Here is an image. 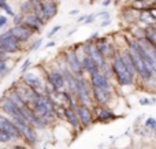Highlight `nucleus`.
Here are the masks:
<instances>
[{"instance_id":"nucleus-1","label":"nucleus","mask_w":156,"mask_h":149,"mask_svg":"<svg viewBox=\"0 0 156 149\" xmlns=\"http://www.w3.org/2000/svg\"><path fill=\"white\" fill-rule=\"evenodd\" d=\"M111 66H112V71H114V79H115L116 85L119 88H125V86H134L137 78L132 75V74L127 71V68L125 67L123 62L121 59V55L119 51L115 56L111 60Z\"/></svg>"},{"instance_id":"nucleus-2","label":"nucleus","mask_w":156,"mask_h":149,"mask_svg":"<svg viewBox=\"0 0 156 149\" xmlns=\"http://www.w3.org/2000/svg\"><path fill=\"white\" fill-rule=\"evenodd\" d=\"M78 104H82L86 107H93L94 101H93V96H92V85L89 82L88 77H80L77 78V84H76V92H74Z\"/></svg>"},{"instance_id":"nucleus-3","label":"nucleus","mask_w":156,"mask_h":149,"mask_svg":"<svg viewBox=\"0 0 156 149\" xmlns=\"http://www.w3.org/2000/svg\"><path fill=\"white\" fill-rule=\"evenodd\" d=\"M44 71H45V68H44ZM18 79H21L23 84H26L27 86L32 88L38 96L45 95V89H44L45 77H44V74L40 75V74L34 73V71H32V70H27V71H25V73H22Z\"/></svg>"},{"instance_id":"nucleus-4","label":"nucleus","mask_w":156,"mask_h":149,"mask_svg":"<svg viewBox=\"0 0 156 149\" xmlns=\"http://www.w3.org/2000/svg\"><path fill=\"white\" fill-rule=\"evenodd\" d=\"M60 54H62V56H63V59H65L66 64H67L69 70H70L77 78H80V77H85V73H83V70H82L80 57H78L77 52L74 51L71 47L63 49Z\"/></svg>"},{"instance_id":"nucleus-5","label":"nucleus","mask_w":156,"mask_h":149,"mask_svg":"<svg viewBox=\"0 0 156 149\" xmlns=\"http://www.w3.org/2000/svg\"><path fill=\"white\" fill-rule=\"evenodd\" d=\"M94 44L97 45V48L101 52V55L105 57V60H112V57L115 56L119 51L116 44L114 43V41H111L110 38H108V36H103V37L99 36V38L94 41Z\"/></svg>"},{"instance_id":"nucleus-6","label":"nucleus","mask_w":156,"mask_h":149,"mask_svg":"<svg viewBox=\"0 0 156 149\" xmlns=\"http://www.w3.org/2000/svg\"><path fill=\"white\" fill-rule=\"evenodd\" d=\"M92 111H93V115H94V122H99V123H110V122H112V120H116L118 118H121L108 106L94 104V106L92 107Z\"/></svg>"},{"instance_id":"nucleus-7","label":"nucleus","mask_w":156,"mask_h":149,"mask_svg":"<svg viewBox=\"0 0 156 149\" xmlns=\"http://www.w3.org/2000/svg\"><path fill=\"white\" fill-rule=\"evenodd\" d=\"M18 126L19 131L22 136V141L29 147H36L38 142V130H36L32 125H29L27 122H22V123H15Z\"/></svg>"},{"instance_id":"nucleus-8","label":"nucleus","mask_w":156,"mask_h":149,"mask_svg":"<svg viewBox=\"0 0 156 149\" xmlns=\"http://www.w3.org/2000/svg\"><path fill=\"white\" fill-rule=\"evenodd\" d=\"M21 51H23V44L19 43L12 34L0 40V52H3V54L14 55L19 54Z\"/></svg>"},{"instance_id":"nucleus-9","label":"nucleus","mask_w":156,"mask_h":149,"mask_svg":"<svg viewBox=\"0 0 156 149\" xmlns=\"http://www.w3.org/2000/svg\"><path fill=\"white\" fill-rule=\"evenodd\" d=\"M44 77L56 88V90H66V81L63 74L58 70L55 66H51V67L45 68L44 71Z\"/></svg>"},{"instance_id":"nucleus-10","label":"nucleus","mask_w":156,"mask_h":149,"mask_svg":"<svg viewBox=\"0 0 156 149\" xmlns=\"http://www.w3.org/2000/svg\"><path fill=\"white\" fill-rule=\"evenodd\" d=\"M74 109H76V112H77V116H78V119H80L81 127L82 129L90 127L94 123V115H93V111H92L90 107L82 106V104H77V106L74 107Z\"/></svg>"},{"instance_id":"nucleus-11","label":"nucleus","mask_w":156,"mask_h":149,"mask_svg":"<svg viewBox=\"0 0 156 149\" xmlns=\"http://www.w3.org/2000/svg\"><path fill=\"white\" fill-rule=\"evenodd\" d=\"M0 130H4L5 133L10 134L12 141H22L21 131H19L18 126L15 125V122H12L10 118L5 116L2 112H0Z\"/></svg>"},{"instance_id":"nucleus-12","label":"nucleus","mask_w":156,"mask_h":149,"mask_svg":"<svg viewBox=\"0 0 156 149\" xmlns=\"http://www.w3.org/2000/svg\"><path fill=\"white\" fill-rule=\"evenodd\" d=\"M10 32H11V34H12L19 43L23 44V45L29 43V41L33 38V36H34V33H33L25 23L16 25V26H11Z\"/></svg>"},{"instance_id":"nucleus-13","label":"nucleus","mask_w":156,"mask_h":149,"mask_svg":"<svg viewBox=\"0 0 156 149\" xmlns=\"http://www.w3.org/2000/svg\"><path fill=\"white\" fill-rule=\"evenodd\" d=\"M88 78H89V82H90L92 86L100 88V89H104V90H111V92H115V88H114L112 79H110L108 77H105L101 71H99V73H96V74H93V75L88 77Z\"/></svg>"},{"instance_id":"nucleus-14","label":"nucleus","mask_w":156,"mask_h":149,"mask_svg":"<svg viewBox=\"0 0 156 149\" xmlns=\"http://www.w3.org/2000/svg\"><path fill=\"white\" fill-rule=\"evenodd\" d=\"M92 96H93L94 104H99V106H110L114 100V92L100 89L96 86H92Z\"/></svg>"},{"instance_id":"nucleus-15","label":"nucleus","mask_w":156,"mask_h":149,"mask_svg":"<svg viewBox=\"0 0 156 149\" xmlns=\"http://www.w3.org/2000/svg\"><path fill=\"white\" fill-rule=\"evenodd\" d=\"M23 23L26 25V26L29 27V29L32 30L34 34H40L41 30H43L44 26L47 25L44 21H41L40 18H37V16H36L33 12L23 15Z\"/></svg>"},{"instance_id":"nucleus-16","label":"nucleus","mask_w":156,"mask_h":149,"mask_svg":"<svg viewBox=\"0 0 156 149\" xmlns=\"http://www.w3.org/2000/svg\"><path fill=\"white\" fill-rule=\"evenodd\" d=\"M80 60H81L82 70H83V73H85L86 77H90V75H93V74H96V73H99V71H100L97 63L94 62L90 56H88V55H83L82 54V56L80 57Z\"/></svg>"},{"instance_id":"nucleus-17","label":"nucleus","mask_w":156,"mask_h":149,"mask_svg":"<svg viewBox=\"0 0 156 149\" xmlns=\"http://www.w3.org/2000/svg\"><path fill=\"white\" fill-rule=\"evenodd\" d=\"M65 122L67 123L70 127H73L74 130L80 131L81 129V123H80V119H78L77 116V112L74 108H71V107H67V108L65 109ZM82 131V130H81Z\"/></svg>"},{"instance_id":"nucleus-18","label":"nucleus","mask_w":156,"mask_h":149,"mask_svg":"<svg viewBox=\"0 0 156 149\" xmlns=\"http://www.w3.org/2000/svg\"><path fill=\"white\" fill-rule=\"evenodd\" d=\"M138 22H143L145 26H152V25H156V19L149 14L148 10H143L138 12ZM144 26V27H145Z\"/></svg>"},{"instance_id":"nucleus-19","label":"nucleus","mask_w":156,"mask_h":149,"mask_svg":"<svg viewBox=\"0 0 156 149\" xmlns=\"http://www.w3.org/2000/svg\"><path fill=\"white\" fill-rule=\"evenodd\" d=\"M130 34H132V38H134V40H138L141 41L143 38L147 37V33H145V27H140V26H134L132 29V32H130Z\"/></svg>"},{"instance_id":"nucleus-20","label":"nucleus","mask_w":156,"mask_h":149,"mask_svg":"<svg viewBox=\"0 0 156 149\" xmlns=\"http://www.w3.org/2000/svg\"><path fill=\"white\" fill-rule=\"evenodd\" d=\"M100 71H101L105 77H108L110 79L114 81V71H112V66H111V60H105V63L100 67Z\"/></svg>"},{"instance_id":"nucleus-21","label":"nucleus","mask_w":156,"mask_h":149,"mask_svg":"<svg viewBox=\"0 0 156 149\" xmlns=\"http://www.w3.org/2000/svg\"><path fill=\"white\" fill-rule=\"evenodd\" d=\"M19 12L23 14V15L33 12V5L30 3V0H22L21 4H19Z\"/></svg>"},{"instance_id":"nucleus-22","label":"nucleus","mask_w":156,"mask_h":149,"mask_svg":"<svg viewBox=\"0 0 156 149\" xmlns=\"http://www.w3.org/2000/svg\"><path fill=\"white\" fill-rule=\"evenodd\" d=\"M65 109H66L65 107L54 104V114L58 120H63V122H65Z\"/></svg>"},{"instance_id":"nucleus-23","label":"nucleus","mask_w":156,"mask_h":149,"mask_svg":"<svg viewBox=\"0 0 156 149\" xmlns=\"http://www.w3.org/2000/svg\"><path fill=\"white\" fill-rule=\"evenodd\" d=\"M43 38H37V40H33L32 43L29 44V47H27V51L29 52H34L37 51V49H40L41 47H43Z\"/></svg>"},{"instance_id":"nucleus-24","label":"nucleus","mask_w":156,"mask_h":149,"mask_svg":"<svg viewBox=\"0 0 156 149\" xmlns=\"http://www.w3.org/2000/svg\"><path fill=\"white\" fill-rule=\"evenodd\" d=\"M144 127H145L147 130L156 131V119L155 118H147L145 122H144Z\"/></svg>"},{"instance_id":"nucleus-25","label":"nucleus","mask_w":156,"mask_h":149,"mask_svg":"<svg viewBox=\"0 0 156 149\" xmlns=\"http://www.w3.org/2000/svg\"><path fill=\"white\" fill-rule=\"evenodd\" d=\"M12 142V138H11V136L8 133H5L4 130H0V144H11Z\"/></svg>"},{"instance_id":"nucleus-26","label":"nucleus","mask_w":156,"mask_h":149,"mask_svg":"<svg viewBox=\"0 0 156 149\" xmlns=\"http://www.w3.org/2000/svg\"><path fill=\"white\" fill-rule=\"evenodd\" d=\"M32 64H33L32 59H30V57H26V59L23 60V63H22V66L19 67V71H21V73H25V71H27L30 67H32Z\"/></svg>"},{"instance_id":"nucleus-27","label":"nucleus","mask_w":156,"mask_h":149,"mask_svg":"<svg viewBox=\"0 0 156 149\" xmlns=\"http://www.w3.org/2000/svg\"><path fill=\"white\" fill-rule=\"evenodd\" d=\"M0 10H3V11H4L5 14H7V15H10L11 18H12V16H14V15H15V14H16L15 11L12 10V7H11V5L8 4V3H5V4L0 5Z\"/></svg>"},{"instance_id":"nucleus-28","label":"nucleus","mask_w":156,"mask_h":149,"mask_svg":"<svg viewBox=\"0 0 156 149\" xmlns=\"http://www.w3.org/2000/svg\"><path fill=\"white\" fill-rule=\"evenodd\" d=\"M21 23H23V14L16 12L12 16V26H16V25H21Z\"/></svg>"},{"instance_id":"nucleus-29","label":"nucleus","mask_w":156,"mask_h":149,"mask_svg":"<svg viewBox=\"0 0 156 149\" xmlns=\"http://www.w3.org/2000/svg\"><path fill=\"white\" fill-rule=\"evenodd\" d=\"M8 23H10V19H8V16L4 15V14H0V30L5 29V27L8 26Z\"/></svg>"},{"instance_id":"nucleus-30","label":"nucleus","mask_w":156,"mask_h":149,"mask_svg":"<svg viewBox=\"0 0 156 149\" xmlns=\"http://www.w3.org/2000/svg\"><path fill=\"white\" fill-rule=\"evenodd\" d=\"M60 30H62V26H60V25H56V26H54V27L51 29V32L47 34V37H48V38H52L54 36H56L58 33L60 32Z\"/></svg>"},{"instance_id":"nucleus-31","label":"nucleus","mask_w":156,"mask_h":149,"mask_svg":"<svg viewBox=\"0 0 156 149\" xmlns=\"http://www.w3.org/2000/svg\"><path fill=\"white\" fill-rule=\"evenodd\" d=\"M94 19H96V14H90V15H86L85 21H83V25H90V23H93Z\"/></svg>"},{"instance_id":"nucleus-32","label":"nucleus","mask_w":156,"mask_h":149,"mask_svg":"<svg viewBox=\"0 0 156 149\" xmlns=\"http://www.w3.org/2000/svg\"><path fill=\"white\" fill-rule=\"evenodd\" d=\"M11 149H32V147H29V145H26L23 142V144H21V142H19V144H14L12 147H10Z\"/></svg>"},{"instance_id":"nucleus-33","label":"nucleus","mask_w":156,"mask_h":149,"mask_svg":"<svg viewBox=\"0 0 156 149\" xmlns=\"http://www.w3.org/2000/svg\"><path fill=\"white\" fill-rule=\"evenodd\" d=\"M156 100H151V99H148V97H143V99H140V104H143V106H149V104H154Z\"/></svg>"},{"instance_id":"nucleus-34","label":"nucleus","mask_w":156,"mask_h":149,"mask_svg":"<svg viewBox=\"0 0 156 149\" xmlns=\"http://www.w3.org/2000/svg\"><path fill=\"white\" fill-rule=\"evenodd\" d=\"M147 10H148V11H149V14H151V15L156 19V5H151V7H148Z\"/></svg>"},{"instance_id":"nucleus-35","label":"nucleus","mask_w":156,"mask_h":149,"mask_svg":"<svg viewBox=\"0 0 156 149\" xmlns=\"http://www.w3.org/2000/svg\"><path fill=\"white\" fill-rule=\"evenodd\" d=\"M99 36H100V34H99V32H94L93 34H92L90 37L88 38V40H89V41H93V43H94V41H96L97 38H99Z\"/></svg>"},{"instance_id":"nucleus-36","label":"nucleus","mask_w":156,"mask_h":149,"mask_svg":"<svg viewBox=\"0 0 156 149\" xmlns=\"http://www.w3.org/2000/svg\"><path fill=\"white\" fill-rule=\"evenodd\" d=\"M55 45H56V41L51 40V41H48V43H47L44 47H45V48H52V47H55Z\"/></svg>"},{"instance_id":"nucleus-37","label":"nucleus","mask_w":156,"mask_h":149,"mask_svg":"<svg viewBox=\"0 0 156 149\" xmlns=\"http://www.w3.org/2000/svg\"><path fill=\"white\" fill-rule=\"evenodd\" d=\"M108 25H111V19H104V21L100 23V27H105V26H108Z\"/></svg>"},{"instance_id":"nucleus-38","label":"nucleus","mask_w":156,"mask_h":149,"mask_svg":"<svg viewBox=\"0 0 156 149\" xmlns=\"http://www.w3.org/2000/svg\"><path fill=\"white\" fill-rule=\"evenodd\" d=\"M85 18H86V15H81V16H78V18H77V23H83Z\"/></svg>"},{"instance_id":"nucleus-39","label":"nucleus","mask_w":156,"mask_h":149,"mask_svg":"<svg viewBox=\"0 0 156 149\" xmlns=\"http://www.w3.org/2000/svg\"><path fill=\"white\" fill-rule=\"evenodd\" d=\"M101 4L104 5V7H107V5H110V4H111V0H103Z\"/></svg>"},{"instance_id":"nucleus-40","label":"nucleus","mask_w":156,"mask_h":149,"mask_svg":"<svg viewBox=\"0 0 156 149\" xmlns=\"http://www.w3.org/2000/svg\"><path fill=\"white\" fill-rule=\"evenodd\" d=\"M70 15H77V14H80V10H73V11H70Z\"/></svg>"},{"instance_id":"nucleus-41","label":"nucleus","mask_w":156,"mask_h":149,"mask_svg":"<svg viewBox=\"0 0 156 149\" xmlns=\"http://www.w3.org/2000/svg\"><path fill=\"white\" fill-rule=\"evenodd\" d=\"M74 32H77V27H76V29H71V30H70V32H69V33H67V37H70V36H71V34H74Z\"/></svg>"},{"instance_id":"nucleus-42","label":"nucleus","mask_w":156,"mask_h":149,"mask_svg":"<svg viewBox=\"0 0 156 149\" xmlns=\"http://www.w3.org/2000/svg\"><path fill=\"white\" fill-rule=\"evenodd\" d=\"M5 3H8V0H0V5L5 4Z\"/></svg>"},{"instance_id":"nucleus-43","label":"nucleus","mask_w":156,"mask_h":149,"mask_svg":"<svg viewBox=\"0 0 156 149\" xmlns=\"http://www.w3.org/2000/svg\"><path fill=\"white\" fill-rule=\"evenodd\" d=\"M0 149H11V148H2V147H0Z\"/></svg>"},{"instance_id":"nucleus-44","label":"nucleus","mask_w":156,"mask_h":149,"mask_svg":"<svg viewBox=\"0 0 156 149\" xmlns=\"http://www.w3.org/2000/svg\"><path fill=\"white\" fill-rule=\"evenodd\" d=\"M93 2H96V0H92V3H93Z\"/></svg>"},{"instance_id":"nucleus-45","label":"nucleus","mask_w":156,"mask_h":149,"mask_svg":"<svg viewBox=\"0 0 156 149\" xmlns=\"http://www.w3.org/2000/svg\"><path fill=\"white\" fill-rule=\"evenodd\" d=\"M0 81H2V79H0Z\"/></svg>"}]
</instances>
